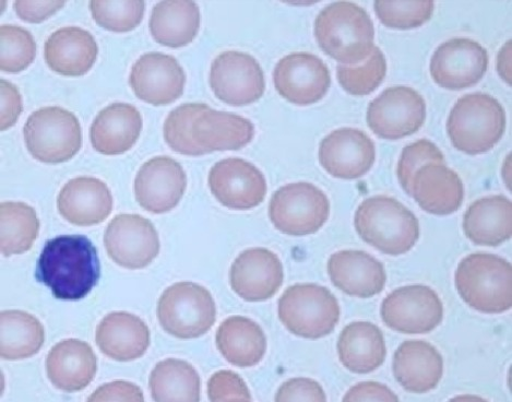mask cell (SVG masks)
Instances as JSON below:
<instances>
[{
  "label": "cell",
  "mask_w": 512,
  "mask_h": 402,
  "mask_svg": "<svg viewBox=\"0 0 512 402\" xmlns=\"http://www.w3.org/2000/svg\"><path fill=\"white\" fill-rule=\"evenodd\" d=\"M35 277L58 300L85 299L101 277L97 247L87 236H56L45 243Z\"/></svg>",
  "instance_id": "6da1fadb"
},
{
  "label": "cell",
  "mask_w": 512,
  "mask_h": 402,
  "mask_svg": "<svg viewBox=\"0 0 512 402\" xmlns=\"http://www.w3.org/2000/svg\"><path fill=\"white\" fill-rule=\"evenodd\" d=\"M314 32L321 50L343 65L365 62L375 47L374 21L353 2L341 0L321 9Z\"/></svg>",
  "instance_id": "7a4b0ae2"
},
{
  "label": "cell",
  "mask_w": 512,
  "mask_h": 402,
  "mask_svg": "<svg viewBox=\"0 0 512 402\" xmlns=\"http://www.w3.org/2000/svg\"><path fill=\"white\" fill-rule=\"evenodd\" d=\"M354 227L361 239L390 256L409 253L420 239V221L394 197H368L357 207Z\"/></svg>",
  "instance_id": "3957f363"
},
{
  "label": "cell",
  "mask_w": 512,
  "mask_h": 402,
  "mask_svg": "<svg viewBox=\"0 0 512 402\" xmlns=\"http://www.w3.org/2000/svg\"><path fill=\"white\" fill-rule=\"evenodd\" d=\"M507 116L504 105L492 94H463L447 118V133L452 145L467 155H481L493 149L505 134Z\"/></svg>",
  "instance_id": "277c9868"
},
{
  "label": "cell",
  "mask_w": 512,
  "mask_h": 402,
  "mask_svg": "<svg viewBox=\"0 0 512 402\" xmlns=\"http://www.w3.org/2000/svg\"><path fill=\"white\" fill-rule=\"evenodd\" d=\"M460 298L471 309L497 315L512 307V267L507 259L490 253L464 257L455 274Z\"/></svg>",
  "instance_id": "5b68a950"
},
{
  "label": "cell",
  "mask_w": 512,
  "mask_h": 402,
  "mask_svg": "<svg viewBox=\"0 0 512 402\" xmlns=\"http://www.w3.org/2000/svg\"><path fill=\"white\" fill-rule=\"evenodd\" d=\"M281 323L290 333L304 339L327 337L340 321V304L335 294L316 283H297L278 302Z\"/></svg>",
  "instance_id": "8992f818"
},
{
  "label": "cell",
  "mask_w": 512,
  "mask_h": 402,
  "mask_svg": "<svg viewBox=\"0 0 512 402\" xmlns=\"http://www.w3.org/2000/svg\"><path fill=\"white\" fill-rule=\"evenodd\" d=\"M157 315L166 333L178 339H196L216 324L217 307L208 289L182 281L162 293Z\"/></svg>",
  "instance_id": "52a82bcc"
},
{
  "label": "cell",
  "mask_w": 512,
  "mask_h": 402,
  "mask_svg": "<svg viewBox=\"0 0 512 402\" xmlns=\"http://www.w3.org/2000/svg\"><path fill=\"white\" fill-rule=\"evenodd\" d=\"M23 137L34 159L57 164L73 159L82 146L78 117L62 106L34 111L23 127Z\"/></svg>",
  "instance_id": "ba28073f"
},
{
  "label": "cell",
  "mask_w": 512,
  "mask_h": 402,
  "mask_svg": "<svg viewBox=\"0 0 512 402\" xmlns=\"http://www.w3.org/2000/svg\"><path fill=\"white\" fill-rule=\"evenodd\" d=\"M330 216V201L323 189L308 182L284 185L272 195L269 218L283 234L305 236L318 232Z\"/></svg>",
  "instance_id": "9c48e42d"
},
{
  "label": "cell",
  "mask_w": 512,
  "mask_h": 402,
  "mask_svg": "<svg viewBox=\"0 0 512 402\" xmlns=\"http://www.w3.org/2000/svg\"><path fill=\"white\" fill-rule=\"evenodd\" d=\"M425 120L426 101L418 90L409 86H391L367 106L368 127L377 136L389 140L415 134Z\"/></svg>",
  "instance_id": "30bf717a"
},
{
  "label": "cell",
  "mask_w": 512,
  "mask_h": 402,
  "mask_svg": "<svg viewBox=\"0 0 512 402\" xmlns=\"http://www.w3.org/2000/svg\"><path fill=\"white\" fill-rule=\"evenodd\" d=\"M381 319L406 335L430 334L444 319V305L431 287L412 285L396 289L381 304Z\"/></svg>",
  "instance_id": "8fae6325"
},
{
  "label": "cell",
  "mask_w": 512,
  "mask_h": 402,
  "mask_svg": "<svg viewBox=\"0 0 512 402\" xmlns=\"http://www.w3.org/2000/svg\"><path fill=\"white\" fill-rule=\"evenodd\" d=\"M107 255L118 266L129 270L151 265L161 250L160 236L153 223L140 215H117L104 232Z\"/></svg>",
  "instance_id": "7c38bea8"
},
{
  "label": "cell",
  "mask_w": 512,
  "mask_h": 402,
  "mask_svg": "<svg viewBox=\"0 0 512 402\" xmlns=\"http://www.w3.org/2000/svg\"><path fill=\"white\" fill-rule=\"evenodd\" d=\"M209 81L216 97L231 105L254 103L266 90L263 67L253 55L236 50L213 59Z\"/></svg>",
  "instance_id": "4fadbf2b"
},
{
  "label": "cell",
  "mask_w": 512,
  "mask_h": 402,
  "mask_svg": "<svg viewBox=\"0 0 512 402\" xmlns=\"http://www.w3.org/2000/svg\"><path fill=\"white\" fill-rule=\"evenodd\" d=\"M490 56L478 41L467 37L451 38L434 51L430 72L436 84L461 90L478 84L486 74Z\"/></svg>",
  "instance_id": "5bb4252c"
},
{
  "label": "cell",
  "mask_w": 512,
  "mask_h": 402,
  "mask_svg": "<svg viewBox=\"0 0 512 402\" xmlns=\"http://www.w3.org/2000/svg\"><path fill=\"white\" fill-rule=\"evenodd\" d=\"M318 159L321 167L337 179H360L373 168L376 146L364 130L340 127L320 141Z\"/></svg>",
  "instance_id": "9a60e30c"
},
{
  "label": "cell",
  "mask_w": 512,
  "mask_h": 402,
  "mask_svg": "<svg viewBox=\"0 0 512 402\" xmlns=\"http://www.w3.org/2000/svg\"><path fill=\"white\" fill-rule=\"evenodd\" d=\"M210 191L221 205L234 210L259 206L266 198V177L254 163L241 158H226L209 172Z\"/></svg>",
  "instance_id": "2e32d148"
},
{
  "label": "cell",
  "mask_w": 512,
  "mask_h": 402,
  "mask_svg": "<svg viewBox=\"0 0 512 402\" xmlns=\"http://www.w3.org/2000/svg\"><path fill=\"white\" fill-rule=\"evenodd\" d=\"M273 82L284 99L309 105L323 99L331 85L328 65L309 52H293L279 59L273 70Z\"/></svg>",
  "instance_id": "e0dca14e"
},
{
  "label": "cell",
  "mask_w": 512,
  "mask_h": 402,
  "mask_svg": "<svg viewBox=\"0 0 512 402\" xmlns=\"http://www.w3.org/2000/svg\"><path fill=\"white\" fill-rule=\"evenodd\" d=\"M187 188L182 164L168 156L154 157L141 165L134 191L141 208L160 215L180 204Z\"/></svg>",
  "instance_id": "ac0fdd59"
},
{
  "label": "cell",
  "mask_w": 512,
  "mask_h": 402,
  "mask_svg": "<svg viewBox=\"0 0 512 402\" xmlns=\"http://www.w3.org/2000/svg\"><path fill=\"white\" fill-rule=\"evenodd\" d=\"M284 268L276 253L252 247L236 257L230 270L232 290L246 302H265L283 285Z\"/></svg>",
  "instance_id": "d6986e66"
},
{
  "label": "cell",
  "mask_w": 512,
  "mask_h": 402,
  "mask_svg": "<svg viewBox=\"0 0 512 402\" xmlns=\"http://www.w3.org/2000/svg\"><path fill=\"white\" fill-rule=\"evenodd\" d=\"M185 84L183 66L169 54L145 53L130 70V87L140 100L152 105L174 102L182 96Z\"/></svg>",
  "instance_id": "ffe728a7"
},
{
  "label": "cell",
  "mask_w": 512,
  "mask_h": 402,
  "mask_svg": "<svg viewBox=\"0 0 512 402\" xmlns=\"http://www.w3.org/2000/svg\"><path fill=\"white\" fill-rule=\"evenodd\" d=\"M327 270L332 285L351 297L371 299L386 287L385 266L364 251L344 250L332 254Z\"/></svg>",
  "instance_id": "44dd1931"
},
{
  "label": "cell",
  "mask_w": 512,
  "mask_h": 402,
  "mask_svg": "<svg viewBox=\"0 0 512 402\" xmlns=\"http://www.w3.org/2000/svg\"><path fill=\"white\" fill-rule=\"evenodd\" d=\"M398 384L411 394L432 392L444 375V359L435 346L425 340H407L399 346L392 361Z\"/></svg>",
  "instance_id": "7402d4cb"
},
{
  "label": "cell",
  "mask_w": 512,
  "mask_h": 402,
  "mask_svg": "<svg viewBox=\"0 0 512 402\" xmlns=\"http://www.w3.org/2000/svg\"><path fill=\"white\" fill-rule=\"evenodd\" d=\"M410 196L428 214L448 216L462 206L464 185L446 163L428 162L414 174Z\"/></svg>",
  "instance_id": "603a6c76"
},
{
  "label": "cell",
  "mask_w": 512,
  "mask_h": 402,
  "mask_svg": "<svg viewBox=\"0 0 512 402\" xmlns=\"http://www.w3.org/2000/svg\"><path fill=\"white\" fill-rule=\"evenodd\" d=\"M59 214L71 224L90 227L111 215V189L95 177L80 176L68 181L57 197Z\"/></svg>",
  "instance_id": "cb8c5ba5"
},
{
  "label": "cell",
  "mask_w": 512,
  "mask_h": 402,
  "mask_svg": "<svg viewBox=\"0 0 512 402\" xmlns=\"http://www.w3.org/2000/svg\"><path fill=\"white\" fill-rule=\"evenodd\" d=\"M50 382L65 393L86 389L98 372V358L87 342L65 339L58 342L45 361Z\"/></svg>",
  "instance_id": "d4e9b609"
},
{
  "label": "cell",
  "mask_w": 512,
  "mask_h": 402,
  "mask_svg": "<svg viewBox=\"0 0 512 402\" xmlns=\"http://www.w3.org/2000/svg\"><path fill=\"white\" fill-rule=\"evenodd\" d=\"M95 342L105 357L117 362H132L145 356L151 344V334L140 317L113 312L98 325Z\"/></svg>",
  "instance_id": "484cf974"
},
{
  "label": "cell",
  "mask_w": 512,
  "mask_h": 402,
  "mask_svg": "<svg viewBox=\"0 0 512 402\" xmlns=\"http://www.w3.org/2000/svg\"><path fill=\"white\" fill-rule=\"evenodd\" d=\"M142 117L135 105L115 102L105 106L90 127L93 148L105 156L122 155L137 143Z\"/></svg>",
  "instance_id": "4316f807"
},
{
  "label": "cell",
  "mask_w": 512,
  "mask_h": 402,
  "mask_svg": "<svg viewBox=\"0 0 512 402\" xmlns=\"http://www.w3.org/2000/svg\"><path fill=\"white\" fill-rule=\"evenodd\" d=\"M99 46L91 32L80 27H63L54 31L44 44L46 64L65 76H81L97 61Z\"/></svg>",
  "instance_id": "83f0119b"
},
{
  "label": "cell",
  "mask_w": 512,
  "mask_h": 402,
  "mask_svg": "<svg viewBox=\"0 0 512 402\" xmlns=\"http://www.w3.org/2000/svg\"><path fill=\"white\" fill-rule=\"evenodd\" d=\"M195 143L206 153L238 150L255 136V125L248 118L210 108L199 113L193 123Z\"/></svg>",
  "instance_id": "f1b7e54d"
},
{
  "label": "cell",
  "mask_w": 512,
  "mask_h": 402,
  "mask_svg": "<svg viewBox=\"0 0 512 402\" xmlns=\"http://www.w3.org/2000/svg\"><path fill=\"white\" fill-rule=\"evenodd\" d=\"M462 228L475 245H502L512 235L511 200L504 195H490L473 201L464 212Z\"/></svg>",
  "instance_id": "f546056e"
},
{
  "label": "cell",
  "mask_w": 512,
  "mask_h": 402,
  "mask_svg": "<svg viewBox=\"0 0 512 402\" xmlns=\"http://www.w3.org/2000/svg\"><path fill=\"white\" fill-rule=\"evenodd\" d=\"M337 350L341 364L354 374L375 372L387 357L383 331L368 322L345 326L339 336Z\"/></svg>",
  "instance_id": "4dcf8cb0"
},
{
  "label": "cell",
  "mask_w": 512,
  "mask_h": 402,
  "mask_svg": "<svg viewBox=\"0 0 512 402\" xmlns=\"http://www.w3.org/2000/svg\"><path fill=\"white\" fill-rule=\"evenodd\" d=\"M216 344L222 357L241 369L253 368L267 352L265 331L244 316L226 318L217 330Z\"/></svg>",
  "instance_id": "1f68e13d"
},
{
  "label": "cell",
  "mask_w": 512,
  "mask_h": 402,
  "mask_svg": "<svg viewBox=\"0 0 512 402\" xmlns=\"http://www.w3.org/2000/svg\"><path fill=\"white\" fill-rule=\"evenodd\" d=\"M200 21V9L193 0H164L153 7L149 28L162 45L181 47L196 38Z\"/></svg>",
  "instance_id": "d6a6232c"
},
{
  "label": "cell",
  "mask_w": 512,
  "mask_h": 402,
  "mask_svg": "<svg viewBox=\"0 0 512 402\" xmlns=\"http://www.w3.org/2000/svg\"><path fill=\"white\" fill-rule=\"evenodd\" d=\"M149 389L157 402H198L200 376L194 366L184 360L165 359L154 366Z\"/></svg>",
  "instance_id": "836d02e7"
},
{
  "label": "cell",
  "mask_w": 512,
  "mask_h": 402,
  "mask_svg": "<svg viewBox=\"0 0 512 402\" xmlns=\"http://www.w3.org/2000/svg\"><path fill=\"white\" fill-rule=\"evenodd\" d=\"M2 346L5 361L29 359L39 353L45 342V329L39 319L25 311L2 312Z\"/></svg>",
  "instance_id": "e575fe53"
},
{
  "label": "cell",
  "mask_w": 512,
  "mask_h": 402,
  "mask_svg": "<svg viewBox=\"0 0 512 402\" xmlns=\"http://www.w3.org/2000/svg\"><path fill=\"white\" fill-rule=\"evenodd\" d=\"M2 218V254L21 255L31 250L40 231L37 211L21 201H5L0 205Z\"/></svg>",
  "instance_id": "d590c367"
},
{
  "label": "cell",
  "mask_w": 512,
  "mask_h": 402,
  "mask_svg": "<svg viewBox=\"0 0 512 402\" xmlns=\"http://www.w3.org/2000/svg\"><path fill=\"white\" fill-rule=\"evenodd\" d=\"M209 108L206 103L190 102L178 105L172 110L163 125L165 143L175 152L184 156L206 155L193 138V123L196 116Z\"/></svg>",
  "instance_id": "8d00e7d4"
},
{
  "label": "cell",
  "mask_w": 512,
  "mask_h": 402,
  "mask_svg": "<svg viewBox=\"0 0 512 402\" xmlns=\"http://www.w3.org/2000/svg\"><path fill=\"white\" fill-rule=\"evenodd\" d=\"M387 58L378 46L361 65L337 66V77L345 91L353 96H367L375 91L387 75Z\"/></svg>",
  "instance_id": "74e56055"
},
{
  "label": "cell",
  "mask_w": 512,
  "mask_h": 402,
  "mask_svg": "<svg viewBox=\"0 0 512 402\" xmlns=\"http://www.w3.org/2000/svg\"><path fill=\"white\" fill-rule=\"evenodd\" d=\"M91 14L99 25L114 32L134 30L145 16L142 0H92Z\"/></svg>",
  "instance_id": "f35d334b"
},
{
  "label": "cell",
  "mask_w": 512,
  "mask_h": 402,
  "mask_svg": "<svg viewBox=\"0 0 512 402\" xmlns=\"http://www.w3.org/2000/svg\"><path fill=\"white\" fill-rule=\"evenodd\" d=\"M2 57L0 69L6 73H19L26 69L37 55V42L32 33L17 25H2Z\"/></svg>",
  "instance_id": "ab89813d"
},
{
  "label": "cell",
  "mask_w": 512,
  "mask_h": 402,
  "mask_svg": "<svg viewBox=\"0 0 512 402\" xmlns=\"http://www.w3.org/2000/svg\"><path fill=\"white\" fill-rule=\"evenodd\" d=\"M435 3L408 2V0H396L385 2L376 0L374 9L377 17L385 26L394 29H412L424 25L434 14Z\"/></svg>",
  "instance_id": "60d3db41"
},
{
  "label": "cell",
  "mask_w": 512,
  "mask_h": 402,
  "mask_svg": "<svg viewBox=\"0 0 512 402\" xmlns=\"http://www.w3.org/2000/svg\"><path fill=\"white\" fill-rule=\"evenodd\" d=\"M428 162L446 163L443 151L432 140L421 138L403 148L397 164V175L403 191L408 195L411 194L414 174Z\"/></svg>",
  "instance_id": "b9f144b4"
},
{
  "label": "cell",
  "mask_w": 512,
  "mask_h": 402,
  "mask_svg": "<svg viewBox=\"0 0 512 402\" xmlns=\"http://www.w3.org/2000/svg\"><path fill=\"white\" fill-rule=\"evenodd\" d=\"M210 401H252L250 390L237 373L229 370L214 373L207 385Z\"/></svg>",
  "instance_id": "7bdbcfd3"
},
{
  "label": "cell",
  "mask_w": 512,
  "mask_h": 402,
  "mask_svg": "<svg viewBox=\"0 0 512 402\" xmlns=\"http://www.w3.org/2000/svg\"><path fill=\"white\" fill-rule=\"evenodd\" d=\"M275 401L326 402L327 396L324 388L312 378L295 377L280 386Z\"/></svg>",
  "instance_id": "ee69618b"
},
{
  "label": "cell",
  "mask_w": 512,
  "mask_h": 402,
  "mask_svg": "<svg viewBox=\"0 0 512 402\" xmlns=\"http://www.w3.org/2000/svg\"><path fill=\"white\" fill-rule=\"evenodd\" d=\"M145 400L144 393L137 385L125 382L116 381L109 384H104L99 387L88 398L90 402H103V401H135L142 402Z\"/></svg>",
  "instance_id": "f6af8a7d"
},
{
  "label": "cell",
  "mask_w": 512,
  "mask_h": 402,
  "mask_svg": "<svg viewBox=\"0 0 512 402\" xmlns=\"http://www.w3.org/2000/svg\"><path fill=\"white\" fill-rule=\"evenodd\" d=\"M345 402L363 401H399V397L385 384L377 382H362L354 385L343 397Z\"/></svg>",
  "instance_id": "bcb514c9"
},
{
  "label": "cell",
  "mask_w": 512,
  "mask_h": 402,
  "mask_svg": "<svg viewBox=\"0 0 512 402\" xmlns=\"http://www.w3.org/2000/svg\"><path fill=\"white\" fill-rule=\"evenodd\" d=\"M66 2L64 0H44V2H32V0H17L14 6L16 9L17 15L28 22L38 23L41 22L53 14L56 13L58 9H61L65 6Z\"/></svg>",
  "instance_id": "7dc6e473"
},
{
  "label": "cell",
  "mask_w": 512,
  "mask_h": 402,
  "mask_svg": "<svg viewBox=\"0 0 512 402\" xmlns=\"http://www.w3.org/2000/svg\"><path fill=\"white\" fill-rule=\"evenodd\" d=\"M2 130L15 125L23 110L22 97L19 89L11 82L2 79Z\"/></svg>",
  "instance_id": "c3c4849f"
},
{
  "label": "cell",
  "mask_w": 512,
  "mask_h": 402,
  "mask_svg": "<svg viewBox=\"0 0 512 402\" xmlns=\"http://www.w3.org/2000/svg\"><path fill=\"white\" fill-rule=\"evenodd\" d=\"M496 66L499 76L511 85V39L500 47Z\"/></svg>",
  "instance_id": "681fc988"
},
{
  "label": "cell",
  "mask_w": 512,
  "mask_h": 402,
  "mask_svg": "<svg viewBox=\"0 0 512 402\" xmlns=\"http://www.w3.org/2000/svg\"><path fill=\"white\" fill-rule=\"evenodd\" d=\"M510 157H511V153H510V155L507 156V159H506V161L504 163V167H503L502 173H503L504 181H505L507 187L511 189V180H510L511 169L509 168L510 167V160H511V159H509Z\"/></svg>",
  "instance_id": "f907efd6"
}]
</instances>
